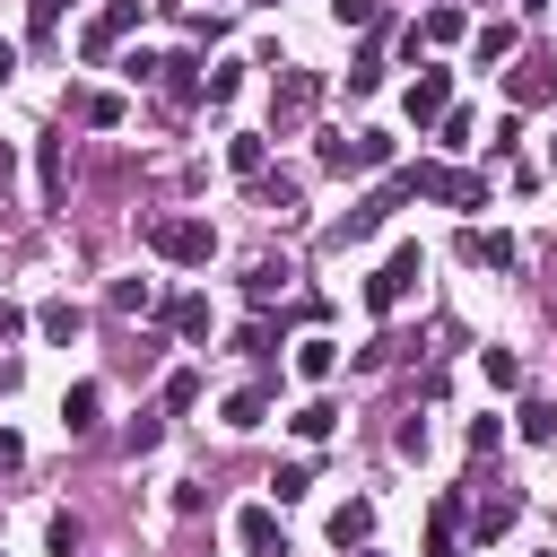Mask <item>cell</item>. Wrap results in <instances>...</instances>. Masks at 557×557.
<instances>
[{
    "mask_svg": "<svg viewBox=\"0 0 557 557\" xmlns=\"http://www.w3.org/2000/svg\"><path fill=\"white\" fill-rule=\"evenodd\" d=\"M191 400H200V374L174 366V374H165V409H191Z\"/></svg>",
    "mask_w": 557,
    "mask_h": 557,
    "instance_id": "obj_33",
    "label": "cell"
},
{
    "mask_svg": "<svg viewBox=\"0 0 557 557\" xmlns=\"http://www.w3.org/2000/svg\"><path fill=\"white\" fill-rule=\"evenodd\" d=\"M165 322H174L191 348H209V296H174V305H165Z\"/></svg>",
    "mask_w": 557,
    "mask_h": 557,
    "instance_id": "obj_18",
    "label": "cell"
},
{
    "mask_svg": "<svg viewBox=\"0 0 557 557\" xmlns=\"http://www.w3.org/2000/svg\"><path fill=\"white\" fill-rule=\"evenodd\" d=\"M513 9H522V17H540V9H548V0H513Z\"/></svg>",
    "mask_w": 557,
    "mask_h": 557,
    "instance_id": "obj_42",
    "label": "cell"
},
{
    "mask_svg": "<svg viewBox=\"0 0 557 557\" xmlns=\"http://www.w3.org/2000/svg\"><path fill=\"white\" fill-rule=\"evenodd\" d=\"M287 426H296L305 444H331V426H339V409H331V400H305V409H296Z\"/></svg>",
    "mask_w": 557,
    "mask_h": 557,
    "instance_id": "obj_23",
    "label": "cell"
},
{
    "mask_svg": "<svg viewBox=\"0 0 557 557\" xmlns=\"http://www.w3.org/2000/svg\"><path fill=\"white\" fill-rule=\"evenodd\" d=\"M17 331H26V313H17V305H0V348H9Z\"/></svg>",
    "mask_w": 557,
    "mask_h": 557,
    "instance_id": "obj_40",
    "label": "cell"
},
{
    "mask_svg": "<svg viewBox=\"0 0 557 557\" xmlns=\"http://www.w3.org/2000/svg\"><path fill=\"white\" fill-rule=\"evenodd\" d=\"M505 96H513V113L557 104V61H522V70H505Z\"/></svg>",
    "mask_w": 557,
    "mask_h": 557,
    "instance_id": "obj_8",
    "label": "cell"
},
{
    "mask_svg": "<svg viewBox=\"0 0 557 557\" xmlns=\"http://www.w3.org/2000/svg\"><path fill=\"white\" fill-rule=\"evenodd\" d=\"M235 548H244V557H287V540H278V505H244V513H235Z\"/></svg>",
    "mask_w": 557,
    "mask_h": 557,
    "instance_id": "obj_7",
    "label": "cell"
},
{
    "mask_svg": "<svg viewBox=\"0 0 557 557\" xmlns=\"http://www.w3.org/2000/svg\"><path fill=\"white\" fill-rule=\"evenodd\" d=\"M426 557H453V505L426 513Z\"/></svg>",
    "mask_w": 557,
    "mask_h": 557,
    "instance_id": "obj_35",
    "label": "cell"
},
{
    "mask_svg": "<svg viewBox=\"0 0 557 557\" xmlns=\"http://www.w3.org/2000/svg\"><path fill=\"white\" fill-rule=\"evenodd\" d=\"M61 426H70V435H96V426H104V383H70V392H61Z\"/></svg>",
    "mask_w": 557,
    "mask_h": 557,
    "instance_id": "obj_11",
    "label": "cell"
},
{
    "mask_svg": "<svg viewBox=\"0 0 557 557\" xmlns=\"http://www.w3.org/2000/svg\"><path fill=\"white\" fill-rule=\"evenodd\" d=\"M296 374H305V383H331V374H339V339H322V331L296 339Z\"/></svg>",
    "mask_w": 557,
    "mask_h": 557,
    "instance_id": "obj_16",
    "label": "cell"
},
{
    "mask_svg": "<svg viewBox=\"0 0 557 557\" xmlns=\"http://www.w3.org/2000/svg\"><path fill=\"white\" fill-rule=\"evenodd\" d=\"M87 548V531H78V513H52V557H78Z\"/></svg>",
    "mask_w": 557,
    "mask_h": 557,
    "instance_id": "obj_34",
    "label": "cell"
},
{
    "mask_svg": "<svg viewBox=\"0 0 557 557\" xmlns=\"http://www.w3.org/2000/svg\"><path fill=\"white\" fill-rule=\"evenodd\" d=\"M200 87H209V104H226V96H235V87H244V70H235V61H218V70H209V78H200Z\"/></svg>",
    "mask_w": 557,
    "mask_h": 557,
    "instance_id": "obj_36",
    "label": "cell"
},
{
    "mask_svg": "<svg viewBox=\"0 0 557 557\" xmlns=\"http://www.w3.org/2000/svg\"><path fill=\"white\" fill-rule=\"evenodd\" d=\"M17 461H26V444H17V435H9V426H0V479H9V470H17Z\"/></svg>",
    "mask_w": 557,
    "mask_h": 557,
    "instance_id": "obj_39",
    "label": "cell"
},
{
    "mask_svg": "<svg viewBox=\"0 0 557 557\" xmlns=\"http://www.w3.org/2000/svg\"><path fill=\"white\" fill-rule=\"evenodd\" d=\"M235 348H244V357H270V348H278V331H270V322H261V313H252V322H244V331H235Z\"/></svg>",
    "mask_w": 557,
    "mask_h": 557,
    "instance_id": "obj_32",
    "label": "cell"
},
{
    "mask_svg": "<svg viewBox=\"0 0 557 557\" xmlns=\"http://www.w3.org/2000/svg\"><path fill=\"white\" fill-rule=\"evenodd\" d=\"M548 557H557V548H548Z\"/></svg>",
    "mask_w": 557,
    "mask_h": 557,
    "instance_id": "obj_45",
    "label": "cell"
},
{
    "mask_svg": "<svg viewBox=\"0 0 557 557\" xmlns=\"http://www.w3.org/2000/svg\"><path fill=\"white\" fill-rule=\"evenodd\" d=\"M496 444H505V418H470V453H479V461H487V453H496Z\"/></svg>",
    "mask_w": 557,
    "mask_h": 557,
    "instance_id": "obj_37",
    "label": "cell"
},
{
    "mask_svg": "<svg viewBox=\"0 0 557 557\" xmlns=\"http://www.w3.org/2000/svg\"><path fill=\"white\" fill-rule=\"evenodd\" d=\"M157 61H165V52H131V61H122V78H131V87H157Z\"/></svg>",
    "mask_w": 557,
    "mask_h": 557,
    "instance_id": "obj_38",
    "label": "cell"
},
{
    "mask_svg": "<svg viewBox=\"0 0 557 557\" xmlns=\"http://www.w3.org/2000/svg\"><path fill=\"white\" fill-rule=\"evenodd\" d=\"M357 296H366V313H400V305L418 296V244H392V261H383Z\"/></svg>",
    "mask_w": 557,
    "mask_h": 557,
    "instance_id": "obj_2",
    "label": "cell"
},
{
    "mask_svg": "<svg viewBox=\"0 0 557 557\" xmlns=\"http://www.w3.org/2000/svg\"><path fill=\"white\" fill-rule=\"evenodd\" d=\"M470 270H513V235H487V226H461V244H453Z\"/></svg>",
    "mask_w": 557,
    "mask_h": 557,
    "instance_id": "obj_10",
    "label": "cell"
},
{
    "mask_svg": "<svg viewBox=\"0 0 557 557\" xmlns=\"http://www.w3.org/2000/svg\"><path fill=\"white\" fill-rule=\"evenodd\" d=\"M513 426H522V444H557V400H548V392H531V400L513 409Z\"/></svg>",
    "mask_w": 557,
    "mask_h": 557,
    "instance_id": "obj_17",
    "label": "cell"
},
{
    "mask_svg": "<svg viewBox=\"0 0 557 557\" xmlns=\"http://www.w3.org/2000/svg\"><path fill=\"white\" fill-rule=\"evenodd\" d=\"M409 183L444 209H487V174H461V165H409Z\"/></svg>",
    "mask_w": 557,
    "mask_h": 557,
    "instance_id": "obj_4",
    "label": "cell"
},
{
    "mask_svg": "<svg viewBox=\"0 0 557 557\" xmlns=\"http://www.w3.org/2000/svg\"><path fill=\"white\" fill-rule=\"evenodd\" d=\"M139 17H148V0H104V9H96V26L78 35V52H87V61H113V44H122Z\"/></svg>",
    "mask_w": 557,
    "mask_h": 557,
    "instance_id": "obj_5",
    "label": "cell"
},
{
    "mask_svg": "<svg viewBox=\"0 0 557 557\" xmlns=\"http://www.w3.org/2000/svg\"><path fill=\"white\" fill-rule=\"evenodd\" d=\"M461 35H470V17H461V9H453V0H444V9H426V17H418V44H461Z\"/></svg>",
    "mask_w": 557,
    "mask_h": 557,
    "instance_id": "obj_20",
    "label": "cell"
},
{
    "mask_svg": "<svg viewBox=\"0 0 557 557\" xmlns=\"http://www.w3.org/2000/svg\"><path fill=\"white\" fill-rule=\"evenodd\" d=\"M113 313H157V287L148 278H113Z\"/></svg>",
    "mask_w": 557,
    "mask_h": 557,
    "instance_id": "obj_27",
    "label": "cell"
},
{
    "mask_svg": "<svg viewBox=\"0 0 557 557\" xmlns=\"http://www.w3.org/2000/svg\"><path fill=\"white\" fill-rule=\"evenodd\" d=\"M513 513H522V496H479L470 531H479V540H496V531H513Z\"/></svg>",
    "mask_w": 557,
    "mask_h": 557,
    "instance_id": "obj_21",
    "label": "cell"
},
{
    "mask_svg": "<svg viewBox=\"0 0 557 557\" xmlns=\"http://www.w3.org/2000/svg\"><path fill=\"white\" fill-rule=\"evenodd\" d=\"M505 52H513V26H505V17H487V26L470 35V61L487 70V61H505Z\"/></svg>",
    "mask_w": 557,
    "mask_h": 557,
    "instance_id": "obj_22",
    "label": "cell"
},
{
    "mask_svg": "<svg viewBox=\"0 0 557 557\" xmlns=\"http://www.w3.org/2000/svg\"><path fill=\"white\" fill-rule=\"evenodd\" d=\"M479 374H487L496 392H513V383H522V357H513V348H479Z\"/></svg>",
    "mask_w": 557,
    "mask_h": 557,
    "instance_id": "obj_25",
    "label": "cell"
},
{
    "mask_svg": "<svg viewBox=\"0 0 557 557\" xmlns=\"http://www.w3.org/2000/svg\"><path fill=\"white\" fill-rule=\"evenodd\" d=\"M218 418H226L235 435H252V426L270 418V383H244V392H226V409H218Z\"/></svg>",
    "mask_w": 557,
    "mask_h": 557,
    "instance_id": "obj_13",
    "label": "cell"
},
{
    "mask_svg": "<svg viewBox=\"0 0 557 557\" xmlns=\"http://www.w3.org/2000/svg\"><path fill=\"white\" fill-rule=\"evenodd\" d=\"M366 540H374V505H366V496H348V505L331 513V548H366Z\"/></svg>",
    "mask_w": 557,
    "mask_h": 557,
    "instance_id": "obj_14",
    "label": "cell"
},
{
    "mask_svg": "<svg viewBox=\"0 0 557 557\" xmlns=\"http://www.w3.org/2000/svg\"><path fill=\"white\" fill-rule=\"evenodd\" d=\"M331 17H339V26H357V35H366V26H383V0H331Z\"/></svg>",
    "mask_w": 557,
    "mask_h": 557,
    "instance_id": "obj_30",
    "label": "cell"
},
{
    "mask_svg": "<svg viewBox=\"0 0 557 557\" xmlns=\"http://www.w3.org/2000/svg\"><path fill=\"white\" fill-rule=\"evenodd\" d=\"M435 148H470V113H461V104L435 113Z\"/></svg>",
    "mask_w": 557,
    "mask_h": 557,
    "instance_id": "obj_28",
    "label": "cell"
},
{
    "mask_svg": "<svg viewBox=\"0 0 557 557\" xmlns=\"http://www.w3.org/2000/svg\"><path fill=\"white\" fill-rule=\"evenodd\" d=\"M70 191V165H61V139H44V200Z\"/></svg>",
    "mask_w": 557,
    "mask_h": 557,
    "instance_id": "obj_31",
    "label": "cell"
},
{
    "mask_svg": "<svg viewBox=\"0 0 557 557\" xmlns=\"http://www.w3.org/2000/svg\"><path fill=\"white\" fill-rule=\"evenodd\" d=\"M9 78H17V44L0 35V87H9Z\"/></svg>",
    "mask_w": 557,
    "mask_h": 557,
    "instance_id": "obj_41",
    "label": "cell"
},
{
    "mask_svg": "<svg viewBox=\"0 0 557 557\" xmlns=\"http://www.w3.org/2000/svg\"><path fill=\"white\" fill-rule=\"evenodd\" d=\"M148 252L174 261V270H200V261L218 252V226H209V218H148Z\"/></svg>",
    "mask_w": 557,
    "mask_h": 557,
    "instance_id": "obj_1",
    "label": "cell"
},
{
    "mask_svg": "<svg viewBox=\"0 0 557 557\" xmlns=\"http://www.w3.org/2000/svg\"><path fill=\"white\" fill-rule=\"evenodd\" d=\"M78 122H87V131H113V122H122V96L87 87V96H78Z\"/></svg>",
    "mask_w": 557,
    "mask_h": 557,
    "instance_id": "obj_24",
    "label": "cell"
},
{
    "mask_svg": "<svg viewBox=\"0 0 557 557\" xmlns=\"http://www.w3.org/2000/svg\"><path fill=\"white\" fill-rule=\"evenodd\" d=\"M261 165H270V131H235V139H226V174H244V183H252Z\"/></svg>",
    "mask_w": 557,
    "mask_h": 557,
    "instance_id": "obj_15",
    "label": "cell"
},
{
    "mask_svg": "<svg viewBox=\"0 0 557 557\" xmlns=\"http://www.w3.org/2000/svg\"><path fill=\"white\" fill-rule=\"evenodd\" d=\"M0 191H9V148H0Z\"/></svg>",
    "mask_w": 557,
    "mask_h": 557,
    "instance_id": "obj_43",
    "label": "cell"
},
{
    "mask_svg": "<svg viewBox=\"0 0 557 557\" xmlns=\"http://www.w3.org/2000/svg\"><path fill=\"white\" fill-rule=\"evenodd\" d=\"M313 104H322V78H313V70H287V78H278V96H270V113H278V122H296V113H313Z\"/></svg>",
    "mask_w": 557,
    "mask_h": 557,
    "instance_id": "obj_12",
    "label": "cell"
},
{
    "mask_svg": "<svg viewBox=\"0 0 557 557\" xmlns=\"http://www.w3.org/2000/svg\"><path fill=\"white\" fill-rule=\"evenodd\" d=\"M278 287H287V270H278V261H252V278H244V296H252V305H270Z\"/></svg>",
    "mask_w": 557,
    "mask_h": 557,
    "instance_id": "obj_29",
    "label": "cell"
},
{
    "mask_svg": "<svg viewBox=\"0 0 557 557\" xmlns=\"http://www.w3.org/2000/svg\"><path fill=\"white\" fill-rule=\"evenodd\" d=\"M453 104V70H435V61H418V78H409V96H400V113H409V131H435V113Z\"/></svg>",
    "mask_w": 557,
    "mask_h": 557,
    "instance_id": "obj_6",
    "label": "cell"
},
{
    "mask_svg": "<svg viewBox=\"0 0 557 557\" xmlns=\"http://www.w3.org/2000/svg\"><path fill=\"white\" fill-rule=\"evenodd\" d=\"M200 78H209V70H200V61H191V52H165V61H157V87H165V96H174V104H200V96H209V87H200Z\"/></svg>",
    "mask_w": 557,
    "mask_h": 557,
    "instance_id": "obj_9",
    "label": "cell"
},
{
    "mask_svg": "<svg viewBox=\"0 0 557 557\" xmlns=\"http://www.w3.org/2000/svg\"><path fill=\"white\" fill-rule=\"evenodd\" d=\"M322 165L331 174H383L392 165V131H339V139H322Z\"/></svg>",
    "mask_w": 557,
    "mask_h": 557,
    "instance_id": "obj_3",
    "label": "cell"
},
{
    "mask_svg": "<svg viewBox=\"0 0 557 557\" xmlns=\"http://www.w3.org/2000/svg\"><path fill=\"white\" fill-rule=\"evenodd\" d=\"M305 487H313V461H278V470H270V496H278V505H296Z\"/></svg>",
    "mask_w": 557,
    "mask_h": 557,
    "instance_id": "obj_26",
    "label": "cell"
},
{
    "mask_svg": "<svg viewBox=\"0 0 557 557\" xmlns=\"http://www.w3.org/2000/svg\"><path fill=\"white\" fill-rule=\"evenodd\" d=\"M548 165H557V139H548Z\"/></svg>",
    "mask_w": 557,
    "mask_h": 557,
    "instance_id": "obj_44",
    "label": "cell"
},
{
    "mask_svg": "<svg viewBox=\"0 0 557 557\" xmlns=\"http://www.w3.org/2000/svg\"><path fill=\"white\" fill-rule=\"evenodd\" d=\"M35 331H44V339H61V348H70V339H78V331H87V313H78V305H70V296H52V305H44V313H35Z\"/></svg>",
    "mask_w": 557,
    "mask_h": 557,
    "instance_id": "obj_19",
    "label": "cell"
}]
</instances>
